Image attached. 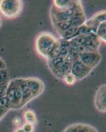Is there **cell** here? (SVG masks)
<instances>
[{"label":"cell","mask_w":106,"mask_h":132,"mask_svg":"<svg viewBox=\"0 0 106 132\" xmlns=\"http://www.w3.org/2000/svg\"><path fill=\"white\" fill-rule=\"evenodd\" d=\"M57 40L51 34L42 32L38 35L36 40V48L38 53L46 58H49V54Z\"/></svg>","instance_id":"obj_1"},{"label":"cell","mask_w":106,"mask_h":132,"mask_svg":"<svg viewBox=\"0 0 106 132\" xmlns=\"http://www.w3.org/2000/svg\"><path fill=\"white\" fill-rule=\"evenodd\" d=\"M5 96L9 101L10 109H19L21 108L22 93L16 79L9 81Z\"/></svg>","instance_id":"obj_2"},{"label":"cell","mask_w":106,"mask_h":132,"mask_svg":"<svg viewBox=\"0 0 106 132\" xmlns=\"http://www.w3.org/2000/svg\"><path fill=\"white\" fill-rule=\"evenodd\" d=\"M23 2L21 0H2L0 1V12L5 17L15 18L21 12Z\"/></svg>","instance_id":"obj_3"},{"label":"cell","mask_w":106,"mask_h":132,"mask_svg":"<svg viewBox=\"0 0 106 132\" xmlns=\"http://www.w3.org/2000/svg\"><path fill=\"white\" fill-rule=\"evenodd\" d=\"M86 21L82 6L80 1H76L73 7V12L69 21L70 25L74 28H78L83 25Z\"/></svg>","instance_id":"obj_4"},{"label":"cell","mask_w":106,"mask_h":132,"mask_svg":"<svg viewBox=\"0 0 106 132\" xmlns=\"http://www.w3.org/2000/svg\"><path fill=\"white\" fill-rule=\"evenodd\" d=\"M71 40L84 46L93 48L96 50H98V48L100 45V40L95 34H93V33H90L84 36H78Z\"/></svg>","instance_id":"obj_5"},{"label":"cell","mask_w":106,"mask_h":132,"mask_svg":"<svg viewBox=\"0 0 106 132\" xmlns=\"http://www.w3.org/2000/svg\"><path fill=\"white\" fill-rule=\"evenodd\" d=\"M92 70L80 60H78L72 63L70 73L75 77L76 80H81L88 76Z\"/></svg>","instance_id":"obj_6"},{"label":"cell","mask_w":106,"mask_h":132,"mask_svg":"<svg viewBox=\"0 0 106 132\" xmlns=\"http://www.w3.org/2000/svg\"><path fill=\"white\" fill-rule=\"evenodd\" d=\"M75 6V5H74ZM73 7L68 10H59L52 6L51 9V19L54 24L61 22H68L70 21L72 14L73 12Z\"/></svg>","instance_id":"obj_7"},{"label":"cell","mask_w":106,"mask_h":132,"mask_svg":"<svg viewBox=\"0 0 106 132\" xmlns=\"http://www.w3.org/2000/svg\"><path fill=\"white\" fill-rule=\"evenodd\" d=\"M79 60L87 67L92 69L101 61V55L98 52L83 53L79 54Z\"/></svg>","instance_id":"obj_8"},{"label":"cell","mask_w":106,"mask_h":132,"mask_svg":"<svg viewBox=\"0 0 106 132\" xmlns=\"http://www.w3.org/2000/svg\"><path fill=\"white\" fill-rule=\"evenodd\" d=\"M106 86L105 84L100 86L97 90L94 98V104L96 109L101 112L106 111Z\"/></svg>","instance_id":"obj_9"},{"label":"cell","mask_w":106,"mask_h":132,"mask_svg":"<svg viewBox=\"0 0 106 132\" xmlns=\"http://www.w3.org/2000/svg\"><path fill=\"white\" fill-rule=\"evenodd\" d=\"M25 80L27 85L31 91L33 98L39 96L42 93L44 86L40 79L34 77H30L25 79Z\"/></svg>","instance_id":"obj_10"},{"label":"cell","mask_w":106,"mask_h":132,"mask_svg":"<svg viewBox=\"0 0 106 132\" xmlns=\"http://www.w3.org/2000/svg\"><path fill=\"white\" fill-rule=\"evenodd\" d=\"M16 80L19 84L21 89V93H22V102H21V108H22L34 98H33L29 87L27 85L25 79L19 78L16 79Z\"/></svg>","instance_id":"obj_11"},{"label":"cell","mask_w":106,"mask_h":132,"mask_svg":"<svg viewBox=\"0 0 106 132\" xmlns=\"http://www.w3.org/2000/svg\"><path fill=\"white\" fill-rule=\"evenodd\" d=\"M76 2L73 0H55L53 6L59 10H68L73 7Z\"/></svg>","instance_id":"obj_12"},{"label":"cell","mask_w":106,"mask_h":132,"mask_svg":"<svg viewBox=\"0 0 106 132\" xmlns=\"http://www.w3.org/2000/svg\"><path fill=\"white\" fill-rule=\"evenodd\" d=\"M71 65L72 63L65 61L64 63L57 70H56L55 72H54V73L55 74V76H57L59 78L63 79L65 75H67L68 73L70 72Z\"/></svg>","instance_id":"obj_13"},{"label":"cell","mask_w":106,"mask_h":132,"mask_svg":"<svg viewBox=\"0 0 106 132\" xmlns=\"http://www.w3.org/2000/svg\"><path fill=\"white\" fill-rule=\"evenodd\" d=\"M48 60V65L50 68L52 72H55V71L57 70L65 62V58L61 56H58L55 58L49 59Z\"/></svg>","instance_id":"obj_14"},{"label":"cell","mask_w":106,"mask_h":132,"mask_svg":"<svg viewBox=\"0 0 106 132\" xmlns=\"http://www.w3.org/2000/svg\"><path fill=\"white\" fill-rule=\"evenodd\" d=\"M60 44V56L65 58L69 54L71 46L69 40L65 39L59 40Z\"/></svg>","instance_id":"obj_15"},{"label":"cell","mask_w":106,"mask_h":132,"mask_svg":"<svg viewBox=\"0 0 106 132\" xmlns=\"http://www.w3.org/2000/svg\"><path fill=\"white\" fill-rule=\"evenodd\" d=\"M24 118L26 121V123H31L32 125H36L38 123V120L34 112L31 110H26L24 112Z\"/></svg>","instance_id":"obj_16"},{"label":"cell","mask_w":106,"mask_h":132,"mask_svg":"<svg viewBox=\"0 0 106 132\" xmlns=\"http://www.w3.org/2000/svg\"><path fill=\"white\" fill-rule=\"evenodd\" d=\"M95 35L100 40L106 42V22L102 23L98 26Z\"/></svg>","instance_id":"obj_17"},{"label":"cell","mask_w":106,"mask_h":132,"mask_svg":"<svg viewBox=\"0 0 106 132\" xmlns=\"http://www.w3.org/2000/svg\"><path fill=\"white\" fill-rule=\"evenodd\" d=\"M54 27H55V29L57 30V32L59 34H61V32L65 31L69 28L71 27L70 23L69 21L68 22H61V23H57L54 24Z\"/></svg>","instance_id":"obj_18"},{"label":"cell","mask_w":106,"mask_h":132,"mask_svg":"<svg viewBox=\"0 0 106 132\" xmlns=\"http://www.w3.org/2000/svg\"><path fill=\"white\" fill-rule=\"evenodd\" d=\"M90 33H92L91 30H90V29H89L88 27H87L85 24H84L83 25L81 26V27L78 28L77 31L76 32V33H75V35L73 36V38H72L71 39H73V38H74L78 37V36L87 35H88V34H90Z\"/></svg>","instance_id":"obj_19"},{"label":"cell","mask_w":106,"mask_h":132,"mask_svg":"<svg viewBox=\"0 0 106 132\" xmlns=\"http://www.w3.org/2000/svg\"><path fill=\"white\" fill-rule=\"evenodd\" d=\"M92 19L97 23L98 24H100L102 23L105 22V11H102L100 12L97 13L92 17Z\"/></svg>","instance_id":"obj_20"},{"label":"cell","mask_w":106,"mask_h":132,"mask_svg":"<svg viewBox=\"0 0 106 132\" xmlns=\"http://www.w3.org/2000/svg\"><path fill=\"white\" fill-rule=\"evenodd\" d=\"M58 56H60V44L59 42V40H57V42L55 43L54 46L53 47L51 52L49 54V58L48 60L55 58V57H57Z\"/></svg>","instance_id":"obj_21"},{"label":"cell","mask_w":106,"mask_h":132,"mask_svg":"<svg viewBox=\"0 0 106 132\" xmlns=\"http://www.w3.org/2000/svg\"><path fill=\"white\" fill-rule=\"evenodd\" d=\"M8 75L7 69L0 71V86L8 84Z\"/></svg>","instance_id":"obj_22"},{"label":"cell","mask_w":106,"mask_h":132,"mask_svg":"<svg viewBox=\"0 0 106 132\" xmlns=\"http://www.w3.org/2000/svg\"><path fill=\"white\" fill-rule=\"evenodd\" d=\"M63 79L66 84L69 85H72L75 84V82H76V81L75 77L70 72L68 73L67 75H65V77H63Z\"/></svg>","instance_id":"obj_23"},{"label":"cell","mask_w":106,"mask_h":132,"mask_svg":"<svg viewBox=\"0 0 106 132\" xmlns=\"http://www.w3.org/2000/svg\"><path fill=\"white\" fill-rule=\"evenodd\" d=\"M0 108L7 110L10 109L9 101H8L7 98L5 96H3V97H0Z\"/></svg>","instance_id":"obj_24"},{"label":"cell","mask_w":106,"mask_h":132,"mask_svg":"<svg viewBox=\"0 0 106 132\" xmlns=\"http://www.w3.org/2000/svg\"><path fill=\"white\" fill-rule=\"evenodd\" d=\"M82 124H75L68 127L64 132H79Z\"/></svg>","instance_id":"obj_25"},{"label":"cell","mask_w":106,"mask_h":132,"mask_svg":"<svg viewBox=\"0 0 106 132\" xmlns=\"http://www.w3.org/2000/svg\"><path fill=\"white\" fill-rule=\"evenodd\" d=\"M79 132H96V130L91 126L85 124H82Z\"/></svg>","instance_id":"obj_26"},{"label":"cell","mask_w":106,"mask_h":132,"mask_svg":"<svg viewBox=\"0 0 106 132\" xmlns=\"http://www.w3.org/2000/svg\"><path fill=\"white\" fill-rule=\"evenodd\" d=\"M22 128L24 132H32L34 129V125L29 123H25Z\"/></svg>","instance_id":"obj_27"},{"label":"cell","mask_w":106,"mask_h":132,"mask_svg":"<svg viewBox=\"0 0 106 132\" xmlns=\"http://www.w3.org/2000/svg\"><path fill=\"white\" fill-rule=\"evenodd\" d=\"M7 87V84L0 86V97H3V96H5Z\"/></svg>","instance_id":"obj_28"},{"label":"cell","mask_w":106,"mask_h":132,"mask_svg":"<svg viewBox=\"0 0 106 132\" xmlns=\"http://www.w3.org/2000/svg\"><path fill=\"white\" fill-rule=\"evenodd\" d=\"M21 119L19 117H15L14 118L13 120V123L14 126H19L21 123Z\"/></svg>","instance_id":"obj_29"},{"label":"cell","mask_w":106,"mask_h":132,"mask_svg":"<svg viewBox=\"0 0 106 132\" xmlns=\"http://www.w3.org/2000/svg\"><path fill=\"white\" fill-rule=\"evenodd\" d=\"M3 69H6V64L4 61L0 57V71L3 70Z\"/></svg>","instance_id":"obj_30"},{"label":"cell","mask_w":106,"mask_h":132,"mask_svg":"<svg viewBox=\"0 0 106 132\" xmlns=\"http://www.w3.org/2000/svg\"><path fill=\"white\" fill-rule=\"evenodd\" d=\"M9 110L7 109H3V108H0V119L2 118L5 116V114H6L7 112V111Z\"/></svg>","instance_id":"obj_31"},{"label":"cell","mask_w":106,"mask_h":132,"mask_svg":"<svg viewBox=\"0 0 106 132\" xmlns=\"http://www.w3.org/2000/svg\"><path fill=\"white\" fill-rule=\"evenodd\" d=\"M15 132H24V130L23 129V128H18V129H16V130L15 131Z\"/></svg>","instance_id":"obj_32"},{"label":"cell","mask_w":106,"mask_h":132,"mask_svg":"<svg viewBox=\"0 0 106 132\" xmlns=\"http://www.w3.org/2000/svg\"><path fill=\"white\" fill-rule=\"evenodd\" d=\"M2 26V19H1V16H0V27Z\"/></svg>","instance_id":"obj_33"}]
</instances>
